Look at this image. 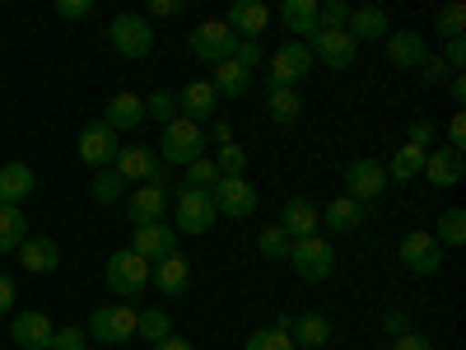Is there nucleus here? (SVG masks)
<instances>
[{"instance_id":"nucleus-28","label":"nucleus","mask_w":466,"mask_h":350,"mask_svg":"<svg viewBox=\"0 0 466 350\" xmlns=\"http://www.w3.org/2000/svg\"><path fill=\"white\" fill-rule=\"evenodd\" d=\"M345 33L355 37V43H378V37L392 33V24H387V15H382L378 5H360V10H350Z\"/></svg>"},{"instance_id":"nucleus-56","label":"nucleus","mask_w":466,"mask_h":350,"mask_svg":"<svg viewBox=\"0 0 466 350\" xmlns=\"http://www.w3.org/2000/svg\"><path fill=\"white\" fill-rule=\"evenodd\" d=\"M149 350H197V345H191L187 336H177V332H173V336H164L159 345H149Z\"/></svg>"},{"instance_id":"nucleus-8","label":"nucleus","mask_w":466,"mask_h":350,"mask_svg":"<svg viewBox=\"0 0 466 350\" xmlns=\"http://www.w3.org/2000/svg\"><path fill=\"white\" fill-rule=\"evenodd\" d=\"M210 197H215V215H228V220H252L261 206L257 187L248 178H219Z\"/></svg>"},{"instance_id":"nucleus-10","label":"nucleus","mask_w":466,"mask_h":350,"mask_svg":"<svg viewBox=\"0 0 466 350\" xmlns=\"http://www.w3.org/2000/svg\"><path fill=\"white\" fill-rule=\"evenodd\" d=\"M75 149H80V160H85L89 169H112L122 140H116V131L98 117V122H85V127H80V140H75Z\"/></svg>"},{"instance_id":"nucleus-19","label":"nucleus","mask_w":466,"mask_h":350,"mask_svg":"<svg viewBox=\"0 0 466 350\" xmlns=\"http://www.w3.org/2000/svg\"><path fill=\"white\" fill-rule=\"evenodd\" d=\"M461 173H466V154H461V149L439 145V149L424 154V178H430L434 187H457Z\"/></svg>"},{"instance_id":"nucleus-33","label":"nucleus","mask_w":466,"mask_h":350,"mask_svg":"<svg viewBox=\"0 0 466 350\" xmlns=\"http://www.w3.org/2000/svg\"><path fill=\"white\" fill-rule=\"evenodd\" d=\"M136 336H140V341H149V345H159L164 336H173V318H168V308H159V304H154V308H140V314H136Z\"/></svg>"},{"instance_id":"nucleus-44","label":"nucleus","mask_w":466,"mask_h":350,"mask_svg":"<svg viewBox=\"0 0 466 350\" xmlns=\"http://www.w3.org/2000/svg\"><path fill=\"white\" fill-rule=\"evenodd\" d=\"M350 10L355 5H345V0H327V5H318V28H345Z\"/></svg>"},{"instance_id":"nucleus-37","label":"nucleus","mask_w":466,"mask_h":350,"mask_svg":"<svg viewBox=\"0 0 466 350\" xmlns=\"http://www.w3.org/2000/svg\"><path fill=\"white\" fill-rule=\"evenodd\" d=\"M215 169H219V178H248V149L238 140L219 145L215 149Z\"/></svg>"},{"instance_id":"nucleus-15","label":"nucleus","mask_w":466,"mask_h":350,"mask_svg":"<svg viewBox=\"0 0 466 350\" xmlns=\"http://www.w3.org/2000/svg\"><path fill=\"white\" fill-rule=\"evenodd\" d=\"M280 229L289 239H313V233H322V206L308 197H289L280 206Z\"/></svg>"},{"instance_id":"nucleus-50","label":"nucleus","mask_w":466,"mask_h":350,"mask_svg":"<svg viewBox=\"0 0 466 350\" xmlns=\"http://www.w3.org/2000/svg\"><path fill=\"white\" fill-rule=\"evenodd\" d=\"M420 70H424V85H439V80H448V75H452L439 57H424V61H420Z\"/></svg>"},{"instance_id":"nucleus-42","label":"nucleus","mask_w":466,"mask_h":350,"mask_svg":"<svg viewBox=\"0 0 466 350\" xmlns=\"http://www.w3.org/2000/svg\"><path fill=\"white\" fill-rule=\"evenodd\" d=\"M243 350H294V341H289V332H280V327H261V332H252V336L243 341Z\"/></svg>"},{"instance_id":"nucleus-21","label":"nucleus","mask_w":466,"mask_h":350,"mask_svg":"<svg viewBox=\"0 0 466 350\" xmlns=\"http://www.w3.org/2000/svg\"><path fill=\"white\" fill-rule=\"evenodd\" d=\"M289 341H294V350H322L327 341H331V318L327 314H299V318H289Z\"/></svg>"},{"instance_id":"nucleus-29","label":"nucleus","mask_w":466,"mask_h":350,"mask_svg":"<svg viewBox=\"0 0 466 350\" xmlns=\"http://www.w3.org/2000/svg\"><path fill=\"white\" fill-rule=\"evenodd\" d=\"M364 215H369V206L350 201V197H336V201H327V211H322V224H327L331 233H355V229L364 224Z\"/></svg>"},{"instance_id":"nucleus-9","label":"nucleus","mask_w":466,"mask_h":350,"mask_svg":"<svg viewBox=\"0 0 466 350\" xmlns=\"http://www.w3.org/2000/svg\"><path fill=\"white\" fill-rule=\"evenodd\" d=\"M308 70H313V52H308V43H285V47H276V57H270L266 85L270 89H294Z\"/></svg>"},{"instance_id":"nucleus-12","label":"nucleus","mask_w":466,"mask_h":350,"mask_svg":"<svg viewBox=\"0 0 466 350\" xmlns=\"http://www.w3.org/2000/svg\"><path fill=\"white\" fill-rule=\"evenodd\" d=\"M215 224V197L201 187H182L177 191V233H210Z\"/></svg>"},{"instance_id":"nucleus-14","label":"nucleus","mask_w":466,"mask_h":350,"mask_svg":"<svg viewBox=\"0 0 466 350\" xmlns=\"http://www.w3.org/2000/svg\"><path fill=\"white\" fill-rule=\"evenodd\" d=\"M131 252H140L149 266L154 262H164V257H173L177 252V229L173 224H136V233H131Z\"/></svg>"},{"instance_id":"nucleus-39","label":"nucleus","mask_w":466,"mask_h":350,"mask_svg":"<svg viewBox=\"0 0 466 350\" xmlns=\"http://www.w3.org/2000/svg\"><path fill=\"white\" fill-rule=\"evenodd\" d=\"M257 248H261V257H270V262H289L294 239H289L280 224H266V229H261V239H257Z\"/></svg>"},{"instance_id":"nucleus-4","label":"nucleus","mask_w":466,"mask_h":350,"mask_svg":"<svg viewBox=\"0 0 466 350\" xmlns=\"http://www.w3.org/2000/svg\"><path fill=\"white\" fill-rule=\"evenodd\" d=\"M85 332H89V341H103V345H127L136 336V308L131 304H98Z\"/></svg>"},{"instance_id":"nucleus-26","label":"nucleus","mask_w":466,"mask_h":350,"mask_svg":"<svg viewBox=\"0 0 466 350\" xmlns=\"http://www.w3.org/2000/svg\"><path fill=\"white\" fill-rule=\"evenodd\" d=\"M103 122H107L112 131H131V127H140V122H145V98L131 94V89L112 94L107 108H103Z\"/></svg>"},{"instance_id":"nucleus-3","label":"nucleus","mask_w":466,"mask_h":350,"mask_svg":"<svg viewBox=\"0 0 466 350\" xmlns=\"http://www.w3.org/2000/svg\"><path fill=\"white\" fill-rule=\"evenodd\" d=\"M289 266L299 271V281L322 285L331 271H336V252H331V243L322 239V233H313V239H294V248H289Z\"/></svg>"},{"instance_id":"nucleus-32","label":"nucleus","mask_w":466,"mask_h":350,"mask_svg":"<svg viewBox=\"0 0 466 350\" xmlns=\"http://www.w3.org/2000/svg\"><path fill=\"white\" fill-rule=\"evenodd\" d=\"M424 154H430V149H420V145L406 140L392 160L382 164V169H387V182H410V178H420V173H424Z\"/></svg>"},{"instance_id":"nucleus-45","label":"nucleus","mask_w":466,"mask_h":350,"mask_svg":"<svg viewBox=\"0 0 466 350\" xmlns=\"http://www.w3.org/2000/svg\"><path fill=\"white\" fill-rule=\"evenodd\" d=\"M85 345H89L85 327H56V336H52V350H85Z\"/></svg>"},{"instance_id":"nucleus-47","label":"nucleus","mask_w":466,"mask_h":350,"mask_svg":"<svg viewBox=\"0 0 466 350\" xmlns=\"http://www.w3.org/2000/svg\"><path fill=\"white\" fill-rule=\"evenodd\" d=\"M452 75H461V66H466V37H448V47H443V57H439Z\"/></svg>"},{"instance_id":"nucleus-27","label":"nucleus","mask_w":466,"mask_h":350,"mask_svg":"<svg viewBox=\"0 0 466 350\" xmlns=\"http://www.w3.org/2000/svg\"><path fill=\"white\" fill-rule=\"evenodd\" d=\"M33 187H37L33 169H28L24 160H10L5 169H0V206H19V201H28V197H33Z\"/></svg>"},{"instance_id":"nucleus-17","label":"nucleus","mask_w":466,"mask_h":350,"mask_svg":"<svg viewBox=\"0 0 466 350\" xmlns=\"http://www.w3.org/2000/svg\"><path fill=\"white\" fill-rule=\"evenodd\" d=\"M112 169L127 178V187L136 182H149L154 178V169H159V154H154V145H122L116 149V160H112Z\"/></svg>"},{"instance_id":"nucleus-1","label":"nucleus","mask_w":466,"mask_h":350,"mask_svg":"<svg viewBox=\"0 0 466 350\" xmlns=\"http://www.w3.org/2000/svg\"><path fill=\"white\" fill-rule=\"evenodd\" d=\"M206 149H210L206 127L187 122V117H173V122L164 127V136H159V145H154V154H159L164 169H187L191 160H201Z\"/></svg>"},{"instance_id":"nucleus-30","label":"nucleus","mask_w":466,"mask_h":350,"mask_svg":"<svg viewBox=\"0 0 466 350\" xmlns=\"http://www.w3.org/2000/svg\"><path fill=\"white\" fill-rule=\"evenodd\" d=\"M210 89H215V98H243L248 89H252V75L238 66V61H219L215 66V80H210Z\"/></svg>"},{"instance_id":"nucleus-6","label":"nucleus","mask_w":466,"mask_h":350,"mask_svg":"<svg viewBox=\"0 0 466 350\" xmlns=\"http://www.w3.org/2000/svg\"><path fill=\"white\" fill-rule=\"evenodd\" d=\"M107 37H112V47L122 52V57H131V61H140V57L154 52V28H149V19L136 15V10L116 15V19L107 24Z\"/></svg>"},{"instance_id":"nucleus-18","label":"nucleus","mask_w":466,"mask_h":350,"mask_svg":"<svg viewBox=\"0 0 466 350\" xmlns=\"http://www.w3.org/2000/svg\"><path fill=\"white\" fill-rule=\"evenodd\" d=\"M127 211H131V229H136V224H159V220L168 215V191L140 182V187H131Z\"/></svg>"},{"instance_id":"nucleus-20","label":"nucleus","mask_w":466,"mask_h":350,"mask_svg":"<svg viewBox=\"0 0 466 350\" xmlns=\"http://www.w3.org/2000/svg\"><path fill=\"white\" fill-rule=\"evenodd\" d=\"M149 281L159 285L164 299H182L187 285H191V262H187L182 252H173V257H164V262H154V266H149Z\"/></svg>"},{"instance_id":"nucleus-52","label":"nucleus","mask_w":466,"mask_h":350,"mask_svg":"<svg viewBox=\"0 0 466 350\" xmlns=\"http://www.w3.org/2000/svg\"><path fill=\"white\" fill-rule=\"evenodd\" d=\"M448 145L452 149H466V117L452 112V122H448Z\"/></svg>"},{"instance_id":"nucleus-5","label":"nucleus","mask_w":466,"mask_h":350,"mask_svg":"<svg viewBox=\"0 0 466 350\" xmlns=\"http://www.w3.org/2000/svg\"><path fill=\"white\" fill-rule=\"evenodd\" d=\"M191 57L197 61H206V66H219V61H228L233 57V47H238V37H233V28L224 24V19H201L197 28H191Z\"/></svg>"},{"instance_id":"nucleus-34","label":"nucleus","mask_w":466,"mask_h":350,"mask_svg":"<svg viewBox=\"0 0 466 350\" xmlns=\"http://www.w3.org/2000/svg\"><path fill=\"white\" fill-rule=\"evenodd\" d=\"M28 239V220L19 206H0V252H19V243Z\"/></svg>"},{"instance_id":"nucleus-25","label":"nucleus","mask_w":466,"mask_h":350,"mask_svg":"<svg viewBox=\"0 0 466 350\" xmlns=\"http://www.w3.org/2000/svg\"><path fill=\"white\" fill-rule=\"evenodd\" d=\"M382 43H387V61H392V66H401V70H415V66H420L424 57H430V47H424V37H420L415 28L387 33Z\"/></svg>"},{"instance_id":"nucleus-55","label":"nucleus","mask_w":466,"mask_h":350,"mask_svg":"<svg viewBox=\"0 0 466 350\" xmlns=\"http://www.w3.org/2000/svg\"><path fill=\"white\" fill-rule=\"evenodd\" d=\"M10 308H15V281L0 276V314H10Z\"/></svg>"},{"instance_id":"nucleus-41","label":"nucleus","mask_w":466,"mask_h":350,"mask_svg":"<svg viewBox=\"0 0 466 350\" xmlns=\"http://www.w3.org/2000/svg\"><path fill=\"white\" fill-rule=\"evenodd\" d=\"M145 117H149V122H159V127H168L173 117H177V94H168V89H154V94L145 98Z\"/></svg>"},{"instance_id":"nucleus-46","label":"nucleus","mask_w":466,"mask_h":350,"mask_svg":"<svg viewBox=\"0 0 466 350\" xmlns=\"http://www.w3.org/2000/svg\"><path fill=\"white\" fill-rule=\"evenodd\" d=\"M233 61H238L248 75L261 66V43H252V37H238V47H233Z\"/></svg>"},{"instance_id":"nucleus-53","label":"nucleus","mask_w":466,"mask_h":350,"mask_svg":"<svg viewBox=\"0 0 466 350\" xmlns=\"http://www.w3.org/2000/svg\"><path fill=\"white\" fill-rule=\"evenodd\" d=\"M410 145L430 149V145H434V122H415V127H410Z\"/></svg>"},{"instance_id":"nucleus-35","label":"nucleus","mask_w":466,"mask_h":350,"mask_svg":"<svg viewBox=\"0 0 466 350\" xmlns=\"http://www.w3.org/2000/svg\"><path fill=\"white\" fill-rule=\"evenodd\" d=\"M89 197H94L98 206L122 201V197H127V178L116 173V169H98V173H94V182H89Z\"/></svg>"},{"instance_id":"nucleus-13","label":"nucleus","mask_w":466,"mask_h":350,"mask_svg":"<svg viewBox=\"0 0 466 350\" xmlns=\"http://www.w3.org/2000/svg\"><path fill=\"white\" fill-rule=\"evenodd\" d=\"M387 191V169L378 164V160H355L345 169V197L350 201H360V206H369V201H378Z\"/></svg>"},{"instance_id":"nucleus-58","label":"nucleus","mask_w":466,"mask_h":350,"mask_svg":"<svg viewBox=\"0 0 466 350\" xmlns=\"http://www.w3.org/2000/svg\"><path fill=\"white\" fill-rule=\"evenodd\" d=\"M206 140H215V145H228V140H233V127H228V122H215V131H206Z\"/></svg>"},{"instance_id":"nucleus-24","label":"nucleus","mask_w":466,"mask_h":350,"mask_svg":"<svg viewBox=\"0 0 466 350\" xmlns=\"http://www.w3.org/2000/svg\"><path fill=\"white\" fill-rule=\"evenodd\" d=\"M177 112L187 117V122H197V127L215 122V89H210V80H191L177 94Z\"/></svg>"},{"instance_id":"nucleus-7","label":"nucleus","mask_w":466,"mask_h":350,"mask_svg":"<svg viewBox=\"0 0 466 350\" xmlns=\"http://www.w3.org/2000/svg\"><path fill=\"white\" fill-rule=\"evenodd\" d=\"M308 52H313V61H322L331 70H350L355 57H360V43L345 28H318L313 37H308Z\"/></svg>"},{"instance_id":"nucleus-43","label":"nucleus","mask_w":466,"mask_h":350,"mask_svg":"<svg viewBox=\"0 0 466 350\" xmlns=\"http://www.w3.org/2000/svg\"><path fill=\"white\" fill-rule=\"evenodd\" d=\"M434 28H439L443 37H461V33H466V10H461V5L434 10Z\"/></svg>"},{"instance_id":"nucleus-16","label":"nucleus","mask_w":466,"mask_h":350,"mask_svg":"<svg viewBox=\"0 0 466 350\" xmlns=\"http://www.w3.org/2000/svg\"><path fill=\"white\" fill-rule=\"evenodd\" d=\"M52 336H56L52 318L37 314V308H28V314H19V318L10 323V341L24 345V350H52Z\"/></svg>"},{"instance_id":"nucleus-36","label":"nucleus","mask_w":466,"mask_h":350,"mask_svg":"<svg viewBox=\"0 0 466 350\" xmlns=\"http://www.w3.org/2000/svg\"><path fill=\"white\" fill-rule=\"evenodd\" d=\"M434 243H439V248H443V243H448V248H461V243H466V211H461V206H452V211L439 215Z\"/></svg>"},{"instance_id":"nucleus-40","label":"nucleus","mask_w":466,"mask_h":350,"mask_svg":"<svg viewBox=\"0 0 466 350\" xmlns=\"http://www.w3.org/2000/svg\"><path fill=\"white\" fill-rule=\"evenodd\" d=\"M215 182H219L215 154H201V160H191V164L182 169V187H201V191H210Z\"/></svg>"},{"instance_id":"nucleus-48","label":"nucleus","mask_w":466,"mask_h":350,"mask_svg":"<svg viewBox=\"0 0 466 350\" xmlns=\"http://www.w3.org/2000/svg\"><path fill=\"white\" fill-rule=\"evenodd\" d=\"M94 0H56V19H89Z\"/></svg>"},{"instance_id":"nucleus-38","label":"nucleus","mask_w":466,"mask_h":350,"mask_svg":"<svg viewBox=\"0 0 466 350\" xmlns=\"http://www.w3.org/2000/svg\"><path fill=\"white\" fill-rule=\"evenodd\" d=\"M299 112H303V103H299L294 89H270V122L276 127H294Z\"/></svg>"},{"instance_id":"nucleus-57","label":"nucleus","mask_w":466,"mask_h":350,"mask_svg":"<svg viewBox=\"0 0 466 350\" xmlns=\"http://www.w3.org/2000/svg\"><path fill=\"white\" fill-rule=\"evenodd\" d=\"M448 89H452V103L461 108L466 103V75H448Z\"/></svg>"},{"instance_id":"nucleus-2","label":"nucleus","mask_w":466,"mask_h":350,"mask_svg":"<svg viewBox=\"0 0 466 350\" xmlns=\"http://www.w3.org/2000/svg\"><path fill=\"white\" fill-rule=\"evenodd\" d=\"M103 285H107L116 299H136V294L149 285V262H145L140 252H131V248L112 252V257L103 262Z\"/></svg>"},{"instance_id":"nucleus-51","label":"nucleus","mask_w":466,"mask_h":350,"mask_svg":"<svg viewBox=\"0 0 466 350\" xmlns=\"http://www.w3.org/2000/svg\"><path fill=\"white\" fill-rule=\"evenodd\" d=\"M187 10V0H149V15L154 19H173V15H182Z\"/></svg>"},{"instance_id":"nucleus-11","label":"nucleus","mask_w":466,"mask_h":350,"mask_svg":"<svg viewBox=\"0 0 466 350\" xmlns=\"http://www.w3.org/2000/svg\"><path fill=\"white\" fill-rule=\"evenodd\" d=\"M401 266L410 271V276H439L443 266V248L434 243L430 229H410L401 239Z\"/></svg>"},{"instance_id":"nucleus-31","label":"nucleus","mask_w":466,"mask_h":350,"mask_svg":"<svg viewBox=\"0 0 466 350\" xmlns=\"http://www.w3.org/2000/svg\"><path fill=\"white\" fill-rule=\"evenodd\" d=\"M276 15H280V24L294 37H313L318 33V0H285Z\"/></svg>"},{"instance_id":"nucleus-54","label":"nucleus","mask_w":466,"mask_h":350,"mask_svg":"<svg viewBox=\"0 0 466 350\" xmlns=\"http://www.w3.org/2000/svg\"><path fill=\"white\" fill-rule=\"evenodd\" d=\"M382 323H387V332H392V336H401V332H410V318L401 314V308H392V314H387Z\"/></svg>"},{"instance_id":"nucleus-49","label":"nucleus","mask_w":466,"mask_h":350,"mask_svg":"<svg viewBox=\"0 0 466 350\" xmlns=\"http://www.w3.org/2000/svg\"><path fill=\"white\" fill-rule=\"evenodd\" d=\"M392 350H434V341L420 332H401V336H392Z\"/></svg>"},{"instance_id":"nucleus-23","label":"nucleus","mask_w":466,"mask_h":350,"mask_svg":"<svg viewBox=\"0 0 466 350\" xmlns=\"http://www.w3.org/2000/svg\"><path fill=\"white\" fill-rule=\"evenodd\" d=\"M224 24L233 28V37H252V43H257V33L270 24V10L261 5V0H233Z\"/></svg>"},{"instance_id":"nucleus-22","label":"nucleus","mask_w":466,"mask_h":350,"mask_svg":"<svg viewBox=\"0 0 466 350\" xmlns=\"http://www.w3.org/2000/svg\"><path fill=\"white\" fill-rule=\"evenodd\" d=\"M19 262H24V271H33V276H52L56 262H61V248H56V239L28 233V239L19 243Z\"/></svg>"}]
</instances>
